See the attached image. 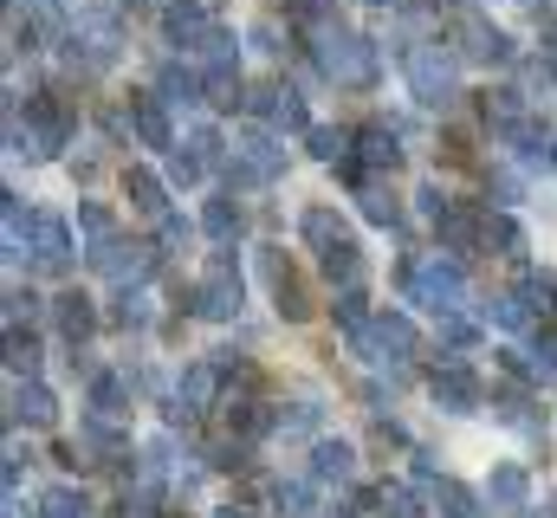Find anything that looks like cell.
<instances>
[{
    "mask_svg": "<svg viewBox=\"0 0 557 518\" xmlns=\"http://www.w3.org/2000/svg\"><path fill=\"white\" fill-rule=\"evenodd\" d=\"M350 473H357V454H350L344 441H318V454H311V480L331 486V480H350Z\"/></svg>",
    "mask_w": 557,
    "mask_h": 518,
    "instance_id": "4fadbf2b",
    "label": "cell"
},
{
    "mask_svg": "<svg viewBox=\"0 0 557 518\" xmlns=\"http://www.w3.org/2000/svg\"><path fill=\"white\" fill-rule=\"evenodd\" d=\"M59 408H52V395L39 383H13V421H26V428H46Z\"/></svg>",
    "mask_w": 557,
    "mask_h": 518,
    "instance_id": "2e32d148",
    "label": "cell"
},
{
    "mask_svg": "<svg viewBox=\"0 0 557 518\" xmlns=\"http://www.w3.org/2000/svg\"><path fill=\"white\" fill-rule=\"evenodd\" d=\"M162 518H182V513H162Z\"/></svg>",
    "mask_w": 557,
    "mask_h": 518,
    "instance_id": "7bdbcfd3",
    "label": "cell"
},
{
    "mask_svg": "<svg viewBox=\"0 0 557 518\" xmlns=\"http://www.w3.org/2000/svg\"><path fill=\"white\" fill-rule=\"evenodd\" d=\"M201 227H208L214 240H234V234H240V208H234V201H208V214H201Z\"/></svg>",
    "mask_w": 557,
    "mask_h": 518,
    "instance_id": "4316f807",
    "label": "cell"
},
{
    "mask_svg": "<svg viewBox=\"0 0 557 518\" xmlns=\"http://www.w3.org/2000/svg\"><path fill=\"white\" fill-rule=\"evenodd\" d=\"M162 104H201V78L195 72H162Z\"/></svg>",
    "mask_w": 557,
    "mask_h": 518,
    "instance_id": "d4e9b609",
    "label": "cell"
},
{
    "mask_svg": "<svg viewBox=\"0 0 557 518\" xmlns=\"http://www.w3.org/2000/svg\"><path fill=\"white\" fill-rule=\"evenodd\" d=\"M363 162H370V169H396V162H403V149H396V130H363Z\"/></svg>",
    "mask_w": 557,
    "mask_h": 518,
    "instance_id": "7402d4cb",
    "label": "cell"
},
{
    "mask_svg": "<svg viewBox=\"0 0 557 518\" xmlns=\"http://www.w3.org/2000/svg\"><path fill=\"white\" fill-rule=\"evenodd\" d=\"M376 7H396V0H376Z\"/></svg>",
    "mask_w": 557,
    "mask_h": 518,
    "instance_id": "b9f144b4",
    "label": "cell"
},
{
    "mask_svg": "<svg viewBox=\"0 0 557 518\" xmlns=\"http://www.w3.org/2000/svg\"><path fill=\"white\" fill-rule=\"evenodd\" d=\"M486 493H493V506H506V513H519V506H525V473H519V467H499Z\"/></svg>",
    "mask_w": 557,
    "mask_h": 518,
    "instance_id": "603a6c76",
    "label": "cell"
},
{
    "mask_svg": "<svg viewBox=\"0 0 557 518\" xmlns=\"http://www.w3.org/2000/svg\"><path fill=\"white\" fill-rule=\"evenodd\" d=\"M519 298H532V305H539V311H552L557 285H552V279H545V272H532V279H525V292H519Z\"/></svg>",
    "mask_w": 557,
    "mask_h": 518,
    "instance_id": "e575fe53",
    "label": "cell"
},
{
    "mask_svg": "<svg viewBox=\"0 0 557 518\" xmlns=\"http://www.w3.org/2000/svg\"><path fill=\"white\" fill-rule=\"evenodd\" d=\"M454 39H460L467 59H486V65H506V59H512V39H506L499 26H486L480 13H460V20H454Z\"/></svg>",
    "mask_w": 557,
    "mask_h": 518,
    "instance_id": "5b68a950",
    "label": "cell"
},
{
    "mask_svg": "<svg viewBox=\"0 0 557 518\" xmlns=\"http://www.w3.org/2000/svg\"><path fill=\"white\" fill-rule=\"evenodd\" d=\"M409 292H416V305H428V311H454L460 305V266H447V259H428V266H416L409 272Z\"/></svg>",
    "mask_w": 557,
    "mask_h": 518,
    "instance_id": "277c9868",
    "label": "cell"
},
{
    "mask_svg": "<svg viewBox=\"0 0 557 518\" xmlns=\"http://www.w3.org/2000/svg\"><path fill=\"white\" fill-rule=\"evenodd\" d=\"M493 318H499L506 331H525V324H532V305H525L519 292H499V298H493Z\"/></svg>",
    "mask_w": 557,
    "mask_h": 518,
    "instance_id": "f546056e",
    "label": "cell"
},
{
    "mask_svg": "<svg viewBox=\"0 0 557 518\" xmlns=\"http://www.w3.org/2000/svg\"><path fill=\"white\" fill-rule=\"evenodd\" d=\"M33 254L46 272H59L65 259H72V234H65V221L59 214H33Z\"/></svg>",
    "mask_w": 557,
    "mask_h": 518,
    "instance_id": "30bf717a",
    "label": "cell"
},
{
    "mask_svg": "<svg viewBox=\"0 0 557 518\" xmlns=\"http://www.w3.org/2000/svg\"><path fill=\"white\" fill-rule=\"evenodd\" d=\"M350 149V136L344 130H311V156H324V162H337Z\"/></svg>",
    "mask_w": 557,
    "mask_h": 518,
    "instance_id": "836d02e7",
    "label": "cell"
},
{
    "mask_svg": "<svg viewBox=\"0 0 557 518\" xmlns=\"http://www.w3.org/2000/svg\"><path fill=\"white\" fill-rule=\"evenodd\" d=\"M195 311H201V318H234V311H240V272H234L227 254L208 259V279L195 285Z\"/></svg>",
    "mask_w": 557,
    "mask_h": 518,
    "instance_id": "3957f363",
    "label": "cell"
},
{
    "mask_svg": "<svg viewBox=\"0 0 557 518\" xmlns=\"http://www.w3.org/2000/svg\"><path fill=\"white\" fill-rule=\"evenodd\" d=\"M221 518H240V513H234V506H227V513H221Z\"/></svg>",
    "mask_w": 557,
    "mask_h": 518,
    "instance_id": "60d3db41",
    "label": "cell"
},
{
    "mask_svg": "<svg viewBox=\"0 0 557 518\" xmlns=\"http://www.w3.org/2000/svg\"><path fill=\"white\" fill-rule=\"evenodd\" d=\"M434 513H447V518H480V499H473L460 480H441V486H434Z\"/></svg>",
    "mask_w": 557,
    "mask_h": 518,
    "instance_id": "ffe728a7",
    "label": "cell"
},
{
    "mask_svg": "<svg viewBox=\"0 0 557 518\" xmlns=\"http://www.w3.org/2000/svg\"><path fill=\"white\" fill-rule=\"evenodd\" d=\"M162 247H188V227L175 214H162Z\"/></svg>",
    "mask_w": 557,
    "mask_h": 518,
    "instance_id": "f35d334b",
    "label": "cell"
},
{
    "mask_svg": "<svg viewBox=\"0 0 557 518\" xmlns=\"http://www.w3.org/2000/svg\"><path fill=\"white\" fill-rule=\"evenodd\" d=\"M131 118H137V136L149 149H169V118H162V98H131Z\"/></svg>",
    "mask_w": 557,
    "mask_h": 518,
    "instance_id": "e0dca14e",
    "label": "cell"
},
{
    "mask_svg": "<svg viewBox=\"0 0 557 518\" xmlns=\"http://www.w3.org/2000/svg\"><path fill=\"white\" fill-rule=\"evenodd\" d=\"M434 227H441V240H447V247H454V254H467V247H473V240H486V214H473V208H467V201H447V208H441V221H434Z\"/></svg>",
    "mask_w": 557,
    "mask_h": 518,
    "instance_id": "9c48e42d",
    "label": "cell"
},
{
    "mask_svg": "<svg viewBox=\"0 0 557 518\" xmlns=\"http://www.w3.org/2000/svg\"><path fill=\"white\" fill-rule=\"evenodd\" d=\"M117 324H149V298H143V292H124V305H117Z\"/></svg>",
    "mask_w": 557,
    "mask_h": 518,
    "instance_id": "d590c367",
    "label": "cell"
},
{
    "mask_svg": "<svg viewBox=\"0 0 557 518\" xmlns=\"http://www.w3.org/2000/svg\"><path fill=\"white\" fill-rule=\"evenodd\" d=\"M278 513L285 518H324L318 513V493H311L305 480H285V486H278Z\"/></svg>",
    "mask_w": 557,
    "mask_h": 518,
    "instance_id": "cb8c5ba5",
    "label": "cell"
},
{
    "mask_svg": "<svg viewBox=\"0 0 557 518\" xmlns=\"http://www.w3.org/2000/svg\"><path fill=\"white\" fill-rule=\"evenodd\" d=\"M337 234H344V227H337V214H331V208H311V214H305V240H318V247H331Z\"/></svg>",
    "mask_w": 557,
    "mask_h": 518,
    "instance_id": "1f68e13d",
    "label": "cell"
},
{
    "mask_svg": "<svg viewBox=\"0 0 557 518\" xmlns=\"http://www.w3.org/2000/svg\"><path fill=\"white\" fill-rule=\"evenodd\" d=\"M357 350L363 357H409L416 350V324L396 318V311H383V318H370V331L357 337Z\"/></svg>",
    "mask_w": 557,
    "mask_h": 518,
    "instance_id": "8992f818",
    "label": "cell"
},
{
    "mask_svg": "<svg viewBox=\"0 0 557 518\" xmlns=\"http://www.w3.org/2000/svg\"><path fill=\"white\" fill-rule=\"evenodd\" d=\"M267 279H273V298L278 311L298 324V318H311V298H305V285H298V272H292V259L285 254H267Z\"/></svg>",
    "mask_w": 557,
    "mask_h": 518,
    "instance_id": "ba28073f",
    "label": "cell"
},
{
    "mask_svg": "<svg viewBox=\"0 0 557 518\" xmlns=\"http://www.w3.org/2000/svg\"><path fill=\"white\" fill-rule=\"evenodd\" d=\"M434 402H441V408H454V415H467V408L480 402V377H473V370H460V363L434 370Z\"/></svg>",
    "mask_w": 557,
    "mask_h": 518,
    "instance_id": "8fae6325",
    "label": "cell"
},
{
    "mask_svg": "<svg viewBox=\"0 0 557 518\" xmlns=\"http://www.w3.org/2000/svg\"><path fill=\"white\" fill-rule=\"evenodd\" d=\"M52 318H59V331H65L72 344H85V337H91V324H98V311H91V298H85V292H65Z\"/></svg>",
    "mask_w": 557,
    "mask_h": 518,
    "instance_id": "5bb4252c",
    "label": "cell"
},
{
    "mask_svg": "<svg viewBox=\"0 0 557 518\" xmlns=\"http://www.w3.org/2000/svg\"><path fill=\"white\" fill-rule=\"evenodd\" d=\"M78 221H85V234H91L98 247H111V240H117V221H111L98 201H78Z\"/></svg>",
    "mask_w": 557,
    "mask_h": 518,
    "instance_id": "f1b7e54d",
    "label": "cell"
},
{
    "mask_svg": "<svg viewBox=\"0 0 557 518\" xmlns=\"http://www.w3.org/2000/svg\"><path fill=\"white\" fill-rule=\"evenodd\" d=\"M318 259H324V279H344V285H357V272H363V254H357L350 234H337L331 247H318Z\"/></svg>",
    "mask_w": 557,
    "mask_h": 518,
    "instance_id": "9a60e30c",
    "label": "cell"
},
{
    "mask_svg": "<svg viewBox=\"0 0 557 518\" xmlns=\"http://www.w3.org/2000/svg\"><path fill=\"white\" fill-rule=\"evenodd\" d=\"M363 214H370L376 227H396V221H403V208H396V195H383V188H363Z\"/></svg>",
    "mask_w": 557,
    "mask_h": 518,
    "instance_id": "4dcf8cb0",
    "label": "cell"
},
{
    "mask_svg": "<svg viewBox=\"0 0 557 518\" xmlns=\"http://www.w3.org/2000/svg\"><path fill=\"white\" fill-rule=\"evenodd\" d=\"M169 39H175V46H214L221 26H214L201 7H175V13H169Z\"/></svg>",
    "mask_w": 557,
    "mask_h": 518,
    "instance_id": "7c38bea8",
    "label": "cell"
},
{
    "mask_svg": "<svg viewBox=\"0 0 557 518\" xmlns=\"http://www.w3.org/2000/svg\"><path fill=\"white\" fill-rule=\"evenodd\" d=\"M331 13V0H292V20H324Z\"/></svg>",
    "mask_w": 557,
    "mask_h": 518,
    "instance_id": "ab89813d",
    "label": "cell"
},
{
    "mask_svg": "<svg viewBox=\"0 0 557 518\" xmlns=\"http://www.w3.org/2000/svg\"><path fill=\"white\" fill-rule=\"evenodd\" d=\"M253 111H267V118L285 124V130H305V104H298V91H260Z\"/></svg>",
    "mask_w": 557,
    "mask_h": 518,
    "instance_id": "d6986e66",
    "label": "cell"
},
{
    "mask_svg": "<svg viewBox=\"0 0 557 518\" xmlns=\"http://www.w3.org/2000/svg\"><path fill=\"white\" fill-rule=\"evenodd\" d=\"M7 350H13V370H26V377H33V363H39L33 337H20V331H13V344H7Z\"/></svg>",
    "mask_w": 557,
    "mask_h": 518,
    "instance_id": "8d00e7d4",
    "label": "cell"
},
{
    "mask_svg": "<svg viewBox=\"0 0 557 518\" xmlns=\"http://www.w3.org/2000/svg\"><path fill=\"white\" fill-rule=\"evenodd\" d=\"M409 85H416L421 104H447L454 85H460L454 52H447V46H416V52H409Z\"/></svg>",
    "mask_w": 557,
    "mask_h": 518,
    "instance_id": "7a4b0ae2",
    "label": "cell"
},
{
    "mask_svg": "<svg viewBox=\"0 0 557 518\" xmlns=\"http://www.w3.org/2000/svg\"><path fill=\"white\" fill-rule=\"evenodd\" d=\"M486 247H499V254H525V234H519V221H506V214H486Z\"/></svg>",
    "mask_w": 557,
    "mask_h": 518,
    "instance_id": "83f0119b",
    "label": "cell"
},
{
    "mask_svg": "<svg viewBox=\"0 0 557 518\" xmlns=\"http://www.w3.org/2000/svg\"><path fill=\"white\" fill-rule=\"evenodd\" d=\"M318 65H324V78H337V85H370L376 52H370V39H357V33H344V26H318Z\"/></svg>",
    "mask_w": 557,
    "mask_h": 518,
    "instance_id": "6da1fadb",
    "label": "cell"
},
{
    "mask_svg": "<svg viewBox=\"0 0 557 518\" xmlns=\"http://www.w3.org/2000/svg\"><path fill=\"white\" fill-rule=\"evenodd\" d=\"M91 259H98V272H104V279H117V285H124V279L137 285L143 272L156 266V254H149V247H137V240H111V247H98Z\"/></svg>",
    "mask_w": 557,
    "mask_h": 518,
    "instance_id": "52a82bcc",
    "label": "cell"
},
{
    "mask_svg": "<svg viewBox=\"0 0 557 518\" xmlns=\"http://www.w3.org/2000/svg\"><path fill=\"white\" fill-rule=\"evenodd\" d=\"M208 395H214V370L201 363V370H188V383H182V408H175V421H182V415H195Z\"/></svg>",
    "mask_w": 557,
    "mask_h": 518,
    "instance_id": "484cf974",
    "label": "cell"
},
{
    "mask_svg": "<svg viewBox=\"0 0 557 518\" xmlns=\"http://www.w3.org/2000/svg\"><path fill=\"white\" fill-rule=\"evenodd\" d=\"M124 188H131V201H137L143 214H156V221H162V208H169V201H162V182H156L149 169H131V175H124Z\"/></svg>",
    "mask_w": 557,
    "mask_h": 518,
    "instance_id": "44dd1931",
    "label": "cell"
},
{
    "mask_svg": "<svg viewBox=\"0 0 557 518\" xmlns=\"http://www.w3.org/2000/svg\"><path fill=\"white\" fill-rule=\"evenodd\" d=\"M441 337H447V344H473V324H467V318H454V311H447V318H441Z\"/></svg>",
    "mask_w": 557,
    "mask_h": 518,
    "instance_id": "74e56055",
    "label": "cell"
},
{
    "mask_svg": "<svg viewBox=\"0 0 557 518\" xmlns=\"http://www.w3.org/2000/svg\"><path fill=\"white\" fill-rule=\"evenodd\" d=\"M376 499H383V506H389L396 518H421V499H416V486H383Z\"/></svg>",
    "mask_w": 557,
    "mask_h": 518,
    "instance_id": "d6a6232c",
    "label": "cell"
},
{
    "mask_svg": "<svg viewBox=\"0 0 557 518\" xmlns=\"http://www.w3.org/2000/svg\"><path fill=\"white\" fill-rule=\"evenodd\" d=\"M39 513L46 518H91V499H85L78 486H46V493H39Z\"/></svg>",
    "mask_w": 557,
    "mask_h": 518,
    "instance_id": "ac0fdd59",
    "label": "cell"
}]
</instances>
